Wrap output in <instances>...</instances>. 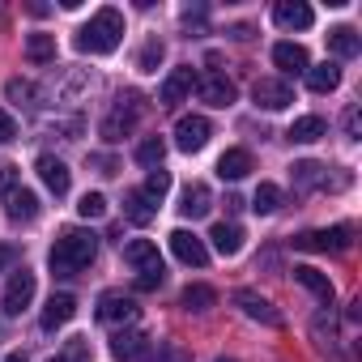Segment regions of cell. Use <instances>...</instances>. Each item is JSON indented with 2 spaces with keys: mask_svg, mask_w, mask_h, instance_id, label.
<instances>
[{
  "mask_svg": "<svg viewBox=\"0 0 362 362\" xmlns=\"http://www.w3.org/2000/svg\"><path fill=\"white\" fill-rule=\"evenodd\" d=\"M328 52H332V56H341V60L358 56V52H362L358 30H354V26H332V30H328Z\"/></svg>",
  "mask_w": 362,
  "mask_h": 362,
  "instance_id": "cb8c5ba5",
  "label": "cell"
},
{
  "mask_svg": "<svg viewBox=\"0 0 362 362\" xmlns=\"http://www.w3.org/2000/svg\"><path fill=\"white\" fill-rule=\"evenodd\" d=\"M47 362H64V358H47Z\"/></svg>",
  "mask_w": 362,
  "mask_h": 362,
  "instance_id": "bcb514c9",
  "label": "cell"
},
{
  "mask_svg": "<svg viewBox=\"0 0 362 362\" xmlns=\"http://www.w3.org/2000/svg\"><path fill=\"white\" fill-rule=\"evenodd\" d=\"M153 214H158V209H153V201H149L141 188H132V192L124 197V218H128V222H136V226H149V222H153Z\"/></svg>",
  "mask_w": 362,
  "mask_h": 362,
  "instance_id": "d4e9b609",
  "label": "cell"
},
{
  "mask_svg": "<svg viewBox=\"0 0 362 362\" xmlns=\"http://www.w3.org/2000/svg\"><path fill=\"white\" fill-rule=\"evenodd\" d=\"M18 136V124H13V115L9 111H0V145H9Z\"/></svg>",
  "mask_w": 362,
  "mask_h": 362,
  "instance_id": "f35d334b",
  "label": "cell"
},
{
  "mask_svg": "<svg viewBox=\"0 0 362 362\" xmlns=\"http://www.w3.org/2000/svg\"><path fill=\"white\" fill-rule=\"evenodd\" d=\"M162 56H166V43H162V39H149V43L141 47V56H136V69H141V73H158Z\"/></svg>",
  "mask_w": 362,
  "mask_h": 362,
  "instance_id": "e575fe53",
  "label": "cell"
},
{
  "mask_svg": "<svg viewBox=\"0 0 362 362\" xmlns=\"http://www.w3.org/2000/svg\"><path fill=\"white\" fill-rule=\"evenodd\" d=\"M209 209H214V192L205 184H188L184 197H179V214L184 218H205Z\"/></svg>",
  "mask_w": 362,
  "mask_h": 362,
  "instance_id": "ffe728a7",
  "label": "cell"
},
{
  "mask_svg": "<svg viewBox=\"0 0 362 362\" xmlns=\"http://www.w3.org/2000/svg\"><path fill=\"white\" fill-rule=\"evenodd\" d=\"M98 256V235L94 230H81V226H73V230H64L56 243H52V252H47V264H52V273L56 277H77L81 269H90V260Z\"/></svg>",
  "mask_w": 362,
  "mask_h": 362,
  "instance_id": "6da1fadb",
  "label": "cell"
},
{
  "mask_svg": "<svg viewBox=\"0 0 362 362\" xmlns=\"http://www.w3.org/2000/svg\"><path fill=\"white\" fill-rule=\"evenodd\" d=\"M149 362H188V354L179 349V345H170V341H158V354Z\"/></svg>",
  "mask_w": 362,
  "mask_h": 362,
  "instance_id": "74e56055",
  "label": "cell"
},
{
  "mask_svg": "<svg viewBox=\"0 0 362 362\" xmlns=\"http://www.w3.org/2000/svg\"><path fill=\"white\" fill-rule=\"evenodd\" d=\"M170 252H175V260H184L192 269H205V260H209L205 239H197L192 230H170Z\"/></svg>",
  "mask_w": 362,
  "mask_h": 362,
  "instance_id": "7c38bea8",
  "label": "cell"
},
{
  "mask_svg": "<svg viewBox=\"0 0 362 362\" xmlns=\"http://www.w3.org/2000/svg\"><path fill=\"white\" fill-rule=\"evenodd\" d=\"M179 307L184 311H209V307H218V290L214 286H184V294H179Z\"/></svg>",
  "mask_w": 362,
  "mask_h": 362,
  "instance_id": "484cf974",
  "label": "cell"
},
{
  "mask_svg": "<svg viewBox=\"0 0 362 362\" xmlns=\"http://www.w3.org/2000/svg\"><path fill=\"white\" fill-rule=\"evenodd\" d=\"M235 303L243 307L247 320H256V324H264V328H281V311H277L269 298H260L256 290H235Z\"/></svg>",
  "mask_w": 362,
  "mask_h": 362,
  "instance_id": "8fae6325",
  "label": "cell"
},
{
  "mask_svg": "<svg viewBox=\"0 0 362 362\" xmlns=\"http://www.w3.org/2000/svg\"><path fill=\"white\" fill-rule=\"evenodd\" d=\"M307 86H311V94H332L337 86H341V69L332 64V60H324V64H311L307 73Z\"/></svg>",
  "mask_w": 362,
  "mask_h": 362,
  "instance_id": "7402d4cb",
  "label": "cell"
},
{
  "mask_svg": "<svg viewBox=\"0 0 362 362\" xmlns=\"http://www.w3.org/2000/svg\"><path fill=\"white\" fill-rule=\"evenodd\" d=\"M197 90L209 107H230L235 103V81L226 73H209V77H197Z\"/></svg>",
  "mask_w": 362,
  "mask_h": 362,
  "instance_id": "9a60e30c",
  "label": "cell"
},
{
  "mask_svg": "<svg viewBox=\"0 0 362 362\" xmlns=\"http://www.w3.org/2000/svg\"><path fill=\"white\" fill-rule=\"evenodd\" d=\"M358 128H362V111L349 107V111H345V132H349V141H358Z\"/></svg>",
  "mask_w": 362,
  "mask_h": 362,
  "instance_id": "ab89813d",
  "label": "cell"
},
{
  "mask_svg": "<svg viewBox=\"0 0 362 362\" xmlns=\"http://www.w3.org/2000/svg\"><path fill=\"white\" fill-rule=\"evenodd\" d=\"M145 354H149V337H145V332L124 328V332L111 337V358H115V362H141Z\"/></svg>",
  "mask_w": 362,
  "mask_h": 362,
  "instance_id": "4fadbf2b",
  "label": "cell"
},
{
  "mask_svg": "<svg viewBox=\"0 0 362 362\" xmlns=\"http://www.w3.org/2000/svg\"><path fill=\"white\" fill-rule=\"evenodd\" d=\"M252 170V153L247 149H226L222 158H218V175L222 179H243Z\"/></svg>",
  "mask_w": 362,
  "mask_h": 362,
  "instance_id": "83f0119b",
  "label": "cell"
},
{
  "mask_svg": "<svg viewBox=\"0 0 362 362\" xmlns=\"http://www.w3.org/2000/svg\"><path fill=\"white\" fill-rule=\"evenodd\" d=\"M124 43V13L119 9H98L81 30H77V52H90V56H111L115 47Z\"/></svg>",
  "mask_w": 362,
  "mask_h": 362,
  "instance_id": "7a4b0ae2",
  "label": "cell"
},
{
  "mask_svg": "<svg viewBox=\"0 0 362 362\" xmlns=\"http://www.w3.org/2000/svg\"><path fill=\"white\" fill-rule=\"evenodd\" d=\"M349 243H354V226H332V230H303V235H294V247H298V252H332V256H341V252H349Z\"/></svg>",
  "mask_w": 362,
  "mask_h": 362,
  "instance_id": "277c9868",
  "label": "cell"
},
{
  "mask_svg": "<svg viewBox=\"0 0 362 362\" xmlns=\"http://www.w3.org/2000/svg\"><path fill=\"white\" fill-rule=\"evenodd\" d=\"M324 132H328V124H324L320 115H303V119H294V124H290V132H286V136H290L294 145H311V141H320Z\"/></svg>",
  "mask_w": 362,
  "mask_h": 362,
  "instance_id": "4316f807",
  "label": "cell"
},
{
  "mask_svg": "<svg viewBox=\"0 0 362 362\" xmlns=\"http://www.w3.org/2000/svg\"><path fill=\"white\" fill-rule=\"evenodd\" d=\"M124 260L136 269V277H166V264H162V256H158V243H149V239L124 243Z\"/></svg>",
  "mask_w": 362,
  "mask_h": 362,
  "instance_id": "8992f818",
  "label": "cell"
},
{
  "mask_svg": "<svg viewBox=\"0 0 362 362\" xmlns=\"http://www.w3.org/2000/svg\"><path fill=\"white\" fill-rule=\"evenodd\" d=\"M290 175H294V188H315V184H324V166H320V162H294Z\"/></svg>",
  "mask_w": 362,
  "mask_h": 362,
  "instance_id": "1f68e13d",
  "label": "cell"
},
{
  "mask_svg": "<svg viewBox=\"0 0 362 362\" xmlns=\"http://www.w3.org/2000/svg\"><path fill=\"white\" fill-rule=\"evenodd\" d=\"M192 90H197V69H192V64L170 69V77H166V81H162V90H158V103H162V107H179Z\"/></svg>",
  "mask_w": 362,
  "mask_h": 362,
  "instance_id": "30bf717a",
  "label": "cell"
},
{
  "mask_svg": "<svg viewBox=\"0 0 362 362\" xmlns=\"http://www.w3.org/2000/svg\"><path fill=\"white\" fill-rule=\"evenodd\" d=\"M273 22L281 30H307L315 22V13H311V5H303V0H277V5H273Z\"/></svg>",
  "mask_w": 362,
  "mask_h": 362,
  "instance_id": "5bb4252c",
  "label": "cell"
},
{
  "mask_svg": "<svg viewBox=\"0 0 362 362\" xmlns=\"http://www.w3.org/2000/svg\"><path fill=\"white\" fill-rule=\"evenodd\" d=\"M26 56L35 64H52L56 60V35H30L26 39Z\"/></svg>",
  "mask_w": 362,
  "mask_h": 362,
  "instance_id": "f1b7e54d",
  "label": "cell"
},
{
  "mask_svg": "<svg viewBox=\"0 0 362 362\" xmlns=\"http://www.w3.org/2000/svg\"><path fill=\"white\" fill-rule=\"evenodd\" d=\"M218 362H239V358H218Z\"/></svg>",
  "mask_w": 362,
  "mask_h": 362,
  "instance_id": "f6af8a7d",
  "label": "cell"
},
{
  "mask_svg": "<svg viewBox=\"0 0 362 362\" xmlns=\"http://www.w3.org/2000/svg\"><path fill=\"white\" fill-rule=\"evenodd\" d=\"M252 209H256L260 218L277 214V209H281V188H277V184H260V188H256V197H252Z\"/></svg>",
  "mask_w": 362,
  "mask_h": 362,
  "instance_id": "4dcf8cb0",
  "label": "cell"
},
{
  "mask_svg": "<svg viewBox=\"0 0 362 362\" xmlns=\"http://www.w3.org/2000/svg\"><path fill=\"white\" fill-rule=\"evenodd\" d=\"M209 239H214V252H218V256H239V252H243V230H239L235 222H218V226L209 230Z\"/></svg>",
  "mask_w": 362,
  "mask_h": 362,
  "instance_id": "603a6c76",
  "label": "cell"
},
{
  "mask_svg": "<svg viewBox=\"0 0 362 362\" xmlns=\"http://www.w3.org/2000/svg\"><path fill=\"white\" fill-rule=\"evenodd\" d=\"M294 281H298V286H307V290H311V294H315L324 307H332V298H337V294H332V281H328L320 269H311V264H298V269H294Z\"/></svg>",
  "mask_w": 362,
  "mask_h": 362,
  "instance_id": "44dd1931",
  "label": "cell"
},
{
  "mask_svg": "<svg viewBox=\"0 0 362 362\" xmlns=\"http://www.w3.org/2000/svg\"><path fill=\"white\" fill-rule=\"evenodd\" d=\"M273 64H277L281 73H307V69H311V56H307L303 43H277V47H273Z\"/></svg>",
  "mask_w": 362,
  "mask_h": 362,
  "instance_id": "d6986e66",
  "label": "cell"
},
{
  "mask_svg": "<svg viewBox=\"0 0 362 362\" xmlns=\"http://www.w3.org/2000/svg\"><path fill=\"white\" fill-rule=\"evenodd\" d=\"M35 298V273L30 269H18L5 286V298H0V307H5V315H22Z\"/></svg>",
  "mask_w": 362,
  "mask_h": 362,
  "instance_id": "ba28073f",
  "label": "cell"
},
{
  "mask_svg": "<svg viewBox=\"0 0 362 362\" xmlns=\"http://www.w3.org/2000/svg\"><path fill=\"white\" fill-rule=\"evenodd\" d=\"M136 315H141V307H136V298L124 294V290H107V294L98 298V320H103V324H132Z\"/></svg>",
  "mask_w": 362,
  "mask_h": 362,
  "instance_id": "52a82bcc",
  "label": "cell"
},
{
  "mask_svg": "<svg viewBox=\"0 0 362 362\" xmlns=\"http://www.w3.org/2000/svg\"><path fill=\"white\" fill-rule=\"evenodd\" d=\"M5 94H9V103H18V107H35V98H39V86H35V81H22V77H13V81H5Z\"/></svg>",
  "mask_w": 362,
  "mask_h": 362,
  "instance_id": "d6a6232c",
  "label": "cell"
},
{
  "mask_svg": "<svg viewBox=\"0 0 362 362\" xmlns=\"http://www.w3.org/2000/svg\"><path fill=\"white\" fill-rule=\"evenodd\" d=\"M209 136H214V124H209L205 115H179V119H175V145L184 149V153L205 149Z\"/></svg>",
  "mask_w": 362,
  "mask_h": 362,
  "instance_id": "5b68a950",
  "label": "cell"
},
{
  "mask_svg": "<svg viewBox=\"0 0 362 362\" xmlns=\"http://www.w3.org/2000/svg\"><path fill=\"white\" fill-rule=\"evenodd\" d=\"M73 315H77V298H73V294H52L47 307H43V328L56 332V328H64Z\"/></svg>",
  "mask_w": 362,
  "mask_h": 362,
  "instance_id": "ac0fdd59",
  "label": "cell"
},
{
  "mask_svg": "<svg viewBox=\"0 0 362 362\" xmlns=\"http://www.w3.org/2000/svg\"><path fill=\"white\" fill-rule=\"evenodd\" d=\"M77 214H81L86 222H90V218H103V214H107V197H103V192H86V197L77 201Z\"/></svg>",
  "mask_w": 362,
  "mask_h": 362,
  "instance_id": "d590c367",
  "label": "cell"
},
{
  "mask_svg": "<svg viewBox=\"0 0 362 362\" xmlns=\"http://www.w3.org/2000/svg\"><path fill=\"white\" fill-rule=\"evenodd\" d=\"M162 158H166V141H162V136H145V141L136 145V162H141V166L158 170V166H162Z\"/></svg>",
  "mask_w": 362,
  "mask_h": 362,
  "instance_id": "f546056e",
  "label": "cell"
},
{
  "mask_svg": "<svg viewBox=\"0 0 362 362\" xmlns=\"http://www.w3.org/2000/svg\"><path fill=\"white\" fill-rule=\"evenodd\" d=\"M115 103H119V107H115V111L103 119V128H98L107 145H119V141L136 128V115H141V94H132V90H128V94H119Z\"/></svg>",
  "mask_w": 362,
  "mask_h": 362,
  "instance_id": "3957f363",
  "label": "cell"
},
{
  "mask_svg": "<svg viewBox=\"0 0 362 362\" xmlns=\"http://www.w3.org/2000/svg\"><path fill=\"white\" fill-rule=\"evenodd\" d=\"M5 205H9V218L13 222H35L39 218V197L30 188H22V184L5 192Z\"/></svg>",
  "mask_w": 362,
  "mask_h": 362,
  "instance_id": "e0dca14e",
  "label": "cell"
},
{
  "mask_svg": "<svg viewBox=\"0 0 362 362\" xmlns=\"http://www.w3.org/2000/svg\"><path fill=\"white\" fill-rule=\"evenodd\" d=\"M230 39H252V26H230Z\"/></svg>",
  "mask_w": 362,
  "mask_h": 362,
  "instance_id": "b9f144b4",
  "label": "cell"
},
{
  "mask_svg": "<svg viewBox=\"0 0 362 362\" xmlns=\"http://www.w3.org/2000/svg\"><path fill=\"white\" fill-rule=\"evenodd\" d=\"M18 188V166H0V192Z\"/></svg>",
  "mask_w": 362,
  "mask_h": 362,
  "instance_id": "60d3db41",
  "label": "cell"
},
{
  "mask_svg": "<svg viewBox=\"0 0 362 362\" xmlns=\"http://www.w3.org/2000/svg\"><path fill=\"white\" fill-rule=\"evenodd\" d=\"M35 170H39V179L47 184V192H56V197H64V192H69V184H73L69 166H64L60 158H52V153H43V158L35 162Z\"/></svg>",
  "mask_w": 362,
  "mask_h": 362,
  "instance_id": "2e32d148",
  "label": "cell"
},
{
  "mask_svg": "<svg viewBox=\"0 0 362 362\" xmlns=\"http://www.w3.org/2000/svg\"><path fill=\"white\" fill-rule=\"evenodd\" d=\"M60 358H64V362H90V341H86V337H73Z\"/></svg>",
  "mask_w": 362,
  "mask_h": 362,
  "instance_id": "8d00e7d4",
  "label": "cell"
},
{
  "mask_svg": "<svg viewBox=\"0 0 362 362\" xmlns=\"http://www.w3.org/2000/svg\"><path fill=\"white\" fill-rule=\"evenodd\" d=\"M252 98H256V107H264V111H286V107L294 103V90H290V81H281V77H260V81L252 86Z\"/></svg>",
  "mask_w": 362,
  "mask_h": 362,
  "instance_id": "9c48e42d",
  "label": "cell"
},
{
  "mask_svg": "<svg viewBox=\"0 0 362 362\" xmlns=\"http://www.w3.org/2000/svg\"><path fill=\"white\" fill-rule=\"evenodd\" d=\"M5 362H26V354H9V358H5Z\"/></svg>",
  "mask_w": 362,
  "mask_h": 362,
  "instance_id": "ee69618b",
  "label": "cell"
},
{
  "mask_svg": "<svg viewBox=\"0 0 362 362\" xmlns=\"http://www.w3.org/2000/svg\"><path fill=\"white\" fill-rule=\"evenodd\" d=\"M141 192H145V197L158 205V201L170 192V170H162V166H158V170H149V175H145V188H141Z\"/></svg>",
  "mask_w": 362,
  "mask_h": 362,
  "instance_id": "836d02e7",
  "label": "cell"
},
{
  "mask_svg": "<svg viewBox=\"0 0 362 362\" xmlns=\"http://www.w3.org/2000/svg\"><path fill=\"white\" fill-rule=\"evenodd\" d=\"M13 256H18L13 247H0V269H5V264H13Z\"/></svg>",
  "mask_w": 362,
  "mask_h": 362,
  "instance_id": "7bdbcfd3",
  "label": "cell"
}]
</instances>
